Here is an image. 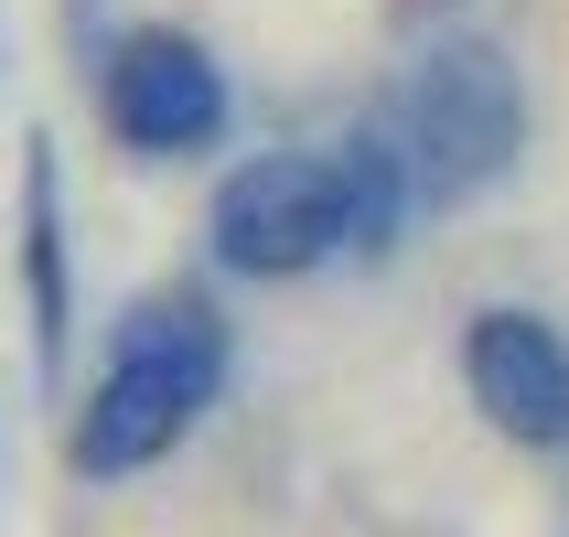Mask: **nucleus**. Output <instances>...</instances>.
Here are the masks:
<instances>
[{
  "label": "nucleus",
  "instance_id": "obj_2",
  "mask_svg": "<svg viewBox=\"0 0 569 537\" xmlns=\"http://www.w3.org/2000/svg\"><path fill=\"white\" fill-rule=\"evenodd\" d=\"M398 129H409L419 193L462 205V193L506 183L516 151H527V76H516V54L495 32H441L409 76V119Z\"/></svg>",
  "mask_w": 569,
  "mask_h": 537
},
{
  "label": "nucleus",
  "instance_id": "obj_1",
  "mask_svg": "<svg viewBox=\"0 0 569 537\" xmlns=\"http://www.w3.org/2000/svg\"><path fill=\"white\" fill-rule=\"evenodd\" d=\"M226 387V312L204 290H151V301H129L119 345H108V377L97 398L76 409V474L108 484V474H140L161 451L183 441L193 419L216 409Z\"/></svg>",
  "mask_w": 569,
  "mask_h": 537
},
{
  "label": "nucleus",
  "instance_id": "obj_4",
  "mask_svg": "<svg viewBox=\"0 0 569 537\" xmlns=\"http://www.w3.org/2000/svg\"><path fill=\"white\" fill-rule=\"evenodd\" d=\"M97 108L140 161H183L226 129V64L193 43V32H119L108 64H97Z\"/></svg>",
  "mask_w": 569,
  "mask_h": 537
},
{
  "label": "nucleus",
  "instance_id": "obj_5",
  "mask_svg": "<svg viewBox=\"0 0 569 537\" xmlns=\"http://www.w3.org/2000/svg\"><path fill=\"white\" fill-rule=\"evenodd\" d=\"M462 377H473V409L495 419L506 441H527V451H559L569 441V345L548 334L538 312H516V301L473 312V334H462Z\"/></svg>",
  "mask_w": 569,
  "mask_h": 537
},
{
  "label": "nucleus",
  "instance_id": "obj_7",
  "mask_svg": "<svg viewBox=\"0 0 569 537\" xmlns=\"http://www.w3.org/2000/svg\"><path fill=\"white\" fill-rule=\"evenodd\" d=\"M22 183H32V216H22V248H32V322H43V355H64V226H54V151H43V140H32Z\"/></svg>",
  "mask_w": 569,
  "mask_h": 537
},
{
  "label": "nucleus",
  "instance_id": "obj_3",
  "mask_svg": "<svg viewBox=\"0 0 569 537\" xmlns=\"http://www.w3.org/2000/svg\"><path fill=\"white\" fill-rule=\"evenodd\" d=\"M204 248H216V269H237V280H301L322 258H345V172L312 161V151L237 161L216 183Z\"/></svg>",
  "mask_w": 569,
  "mask_h": 537
},
{
  "label": "nucleus",
  "instance_id": "obj_6",
  "mask_svg": "<svg viewBox=\"0 0 569 537\" xmlns=\"http://www.w3.org/2000/svg\"><path fill=\"white\" fill-rule=\"evenodd\" d=\"M333 172H345V248L387 258V248H398V226H409V183H419L409 151H398L387 129H355Z\"/></svg>",
  "mask_w": 569,
  "mask_h": 537
}]
</instances>
